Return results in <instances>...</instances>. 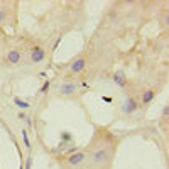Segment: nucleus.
Returning <instances> with one entry per match:
<instances>
[{"label":"nucleus","mask_w":169,"mask_h":169,"mask_svg":"<svg viewBox=\"0 0 169 169\" xmlns=\"http://www.w3.org/2000/svg\"><path fill=\"white\" fill-rule=\"evenodd\" d=\"M22 141H24V146H26L27 149H31V141H29V135H27L26 129H22Z\"/></svg>","instance_id":"f8f14e48"},{"label":"nucleus","mask_w":169,"mask_h":169,"mask_svg":"<svg viewBox=\"0 0 169 169\" xmlns=\"http://www.w3.org/2000/svg\"><path fill=\"white\" fill-rule=\"evenodd\" d=\"M61 137H63V141H71V139H73V137H71V134H63Z\"/></svg>","instance_id":"dca6fc26"},{"label":"nucleus","mask_w":169,"mask_h":169,"mask_svg":"<svg viewBox=\"0 0 169 169\" xmlns=\"http://www.w3.org/2000/svg\"><path fill=\"white\" fill-rule=\"evenodd\" d=\"M49 86H51V83H49V81H46V83L41 86V90H39V93H46V90H48Z\"/></svg>","instance_id":"4468645a"},{"label":"nucleus","mask_w":169,"mask_h":169,"mask_svg":"<svg viewBox=\"0 0 169 169\" xmlns=\"http://www.w3.org/2000/svg\"><path fill=\"white\" fill-rule=\"evenodd\" d=\"M76 150H78V147H71V149L68 150V152H70V154H74V152H76Z\"/></svg>","instance_id":"a211bd4d"},{"label":"nucleus","mask_w":169,"mask_h":169,"mask_svg":"<svg viewBox=\"0 0 169 169\" xmlns=\"http://www.w3.org/2000/svg\"><path fill=\"white\" fill-rule=\"evenodd\" d=\"M20 61H22V54H20L19 49H10V51H7V54H5L7 66H17V64H20Z\"/></svg>","instance_id":"f257e3e1"},{"label":"nucleus","mask_w":169,"mask_h":169,"mask_svg":"<svg viewBox=\"0 0 169 169\" xmlns=\"http://www.w3.org/2000/svg\"><path fill=\"white\" fill-rule=\"evenodd\" d=\"M24 169H32V157L29 156L26 159V164H24Z\"/></svg>","instance_id":"ddd939ff"},{"label":"nucleus","mask_w":169,"mask_h":169,"mask_svg":"<svg viewBox=\"0 0 169 169\" xmlns=\"http://www.w3.org/2000/svg\"><path fill=\"white\" fill-rule=\"evenodd\" d=\"M112 81L117 86H120V88H124L125 85H127V76H125V73L122 70H118V71H115V73L112 74Z\"/></svg>","instance_id":"423d86ee"},{"label":"nucleus","mask_w":169,"mask_h":169,"mask_svg":"<svg viewBox=\"0 0 169 169\" xmlns=\"http://www.w3.org/2000/svg\"><path fill=\"white\" fill-rule=\"evenodd\" d=\"M85 159H86V156L83 152H74V154H71V156L68 157V163H70L71 166H78V164H81Z\"/></svg>","instance_id":"6e6552de"},{"label":"nucleus","mask_w":169,"mask_h":169,"mask_svg":"<svg viewBox=\"0 0 169 169\" xmlns=\"http://www.w3.org/2000/svg\"><path fill=\"white\" fill-rule=\"evenodd\" d=\"M108 159H110V150L108 149H100L91 156V163H95V164H103Z\"/></svg>","instance_id":"39448f33"},{"label":"nucleus","mask_w":169,"mask_h":169,"mask_svg":"<svg viewBox=\"0 0 169 169\" xmlns=\"http://www.w3.org/2000/svg\"><path fill=\"white\" fill-rule=\"evenodd\" d=\"M19 169H24V166H22V164H20V167H19Z\"/></svg>","instance_id":"aec40b11"},{"label":"nucleus","mask_w":169,"mask_h":169,"mask_svg":"<svg viewBox=\"0 0 169 169\" xmlns=\"http://www.w3.org/2000/svg\"><path fill=\"white\" fill-rule=\"evenodd\" d=\"M46 59V49L41 48V46H34L31 49V61L34 64H39Z\"/></svg>","instance_id":"f03ea898"},{"label":"nucleus","mask_w":169,"mask_h":169,"mask_svg":"<svg viewBox=\"0 0 169 169\" xmlns=\"http://www.w3.org/2000/svg\"><path fill=\"white\" fill-rule=\"evenodd\" d=\"M86 68V59L85 57H78L76 61H73V64H71L70 66V70H71V73H81V71H83Z\"/></svg>","instance_id":"0eeeda50"},{"label":"nucleus","mask_w":169,"mask_h":169,"mask_svg":"<svg viewBox=\"0 0 169 169\" xmlns=\"http://www.w3.org/2000/svg\"><path fill=\"white\" fill-rule=\"evenodd\" d=\"M154 98H156V90H152V88L144 90V93H142V105H149Z\"/></svg>","instance_id":"1a4fd4ad"},{"label":"nucleus","mask_w":169,"mask_h":169,"mask_svg":"<svg viewBox=\"0 0 169 169\" xmlns=\"http://www.w3.org/2000/svg\"><path fill=\"white\" fill-rule=\"evenodd\" d=\"M163 115H164V117H166V115H167V105H166V107H164V108H163Z\"/></svg>","instance_id":"6ab92c4d"},{"label":"nucleus","mask_w":169,"mask_h":169,"mask_svg":"<svg viewBox=\"0 0 169 169\" xmlns=\"http://www.w3.org/2000/svg\"><path fill=\"white\" fill-rule=\"evenodd\" d=\"M61 39H63V37H57V39H56V42H54V48H53V49H54V51L57 49V46L61 44Z\"/></svg>","instance_id":"f3484780"},{"label":"nucleus","mask_w":169,"mask_h":169,"mask_svg":"<svg viewBox=\"0 0 169 169\" xmlns=\"http://www.w3.org/2000/svg\"><path fill=\"white\" fill-rule=\"evenodd\" d=\"M76 91H78L76 83H63L57 86V95L59 96H70V95H74Z\"/></svg>","instance_id":"7ed1b4c3"},{"label":"nucleus","mask_w":169,"mask_h":169,"mask_svg":"<svg viewBox=\"0 0 169 169\" xmlns=\"http://www.w3.org/2000/svg\"><path fill=\"white\" fill-rule=\"evenodd\" d=\"M139 110V103L135 102L132 96H129V98H125V102H124V105H122V112H124L125 115H132V113H135Z\"/></svg>","instance_id":"20e7f679"},{"label":"nucleus","mask_w":169,"mask_h":169,"mask_svg":"<svg viewBox=\"0 0 169 169\" xmlns=\"http://www.w3.org/2000/svg\"><path fill=\"white\" fill-rule=\"evenodd\" d=\"M17 118H19V120H22L26 125H31V124H32V122H31V117H29L26 112H19V113H17Z\"/></svg>","instance_id":"9b49d317"},{"label":"nucleus","mask_w":169,"mask_h":169,"mask_svg":"<svg viewBox=\"0 0 169 169\" xmlns=\"http://www.w3.org/2000/svg\"><path fill=\"white\" fill-rule=\"evenodd\" d=\"M5 17H7V12H5V10H2V9H0V24H3V22H5Z\"/></svg>","instance_id":"2eb2a0df"},{"label":"nucleus","mask_w":169,"mask_h":169,"mask_svg":"<svg viewBox=\"0 0 169 169\" xmlns=\"http://www.w3.org/2000/svg\"><path fill=\"white\" fill-rule=\"evenodd\" d=\"M14 103H15L22 112H24V110H27V108H31V103L26 102V100H22L20 96H14Z\"/></svg>","instance_id":"9d476101"}]
</instances>
